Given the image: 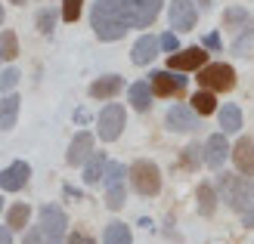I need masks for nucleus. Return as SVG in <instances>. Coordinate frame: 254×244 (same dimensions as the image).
I'll return each instance as SVG.
<instances>
[{"mask_svg": "<svg viewBox=\"0 0 254 244\" xmlns=\"http://www.w3.org/2000/svg\"><path fill=\"white\" fill-rule=\"evenodd\" d=\"M90 25L99 41H121L130 28V16H127L124 0H96L90 12Z\"/></svg>", "mask_w": 254, "mask_h": 244, "instance_id": "1", "label": "nucleus"}, {"mask_svg": "<svg viewBox=\"0 0 254 244\" xmlns=\"http://www.w3.org/2000/svg\"><path fill=\"white\" fill-rule=\"evenodd\" d=\"M217 192H220V201L236 213L248 210L254 204V179L245 176V173H220L217 176Z\"/></svg>", "mask_w": 254, "mask_h": 244, "instance_id": "2", "label": "nucleus"}, {"mask_svg": "<svg viewBox=\"0 0 254 244\" xmlns=\"http://www.w3.org/2000/svg\"><path fill=\"white\" fill-rule=\"evenodd\" d=\"M198 84L201 90H211V93H230L236 87V71L223 62H214V65H201L198 68Z\"/></svg>", "mask_w": 254, "mask_h": 244, "instance_id": "3", "label": "nucleus"}, {"mask_svg": "<svg viewBox=\"0 0 254 244\" xmlns=\"http://www.w3.org/2000/svg\"><path fill=\"white\" fill-rule=\"evenodd\" d=\"M130 186L143 198H155L158 192H161V170L152 161H136L130 167Z\"/></svg>", "mask_w": 254, "mask_h": 244, "instance_id": "4", "label": "nucleus"}, {"mask_svg": "<svg viewBox=\"0 0 254 244\" xmlns=\"http://www.w3.org/2000/svg\"><path fill=\"white\" fill-rule=\"evenodd\" d=\"M41 232H44V244H65V232H68V216L56 204H47L41 210Z\"/></svg>", "mask_w": 254, "mask_h": 244, "instance_id": "5", "label": "nucleus"}, {"mask_svg": "<svg viewBox=\"0 0 254 244\" xmlns=\"http://www.w3.org/2000/svg\"><path fill=\"white\" fill-rule=\"evenodd\" d=\"M103 179H106V207L109 210H121L124 207V198H127V189H124L127 167L124 164H106Z\"/></svg>", "mask_w": 254, "mask_h": 244, "instance_id": "6", "label": "nucleus"}, {"mask_svg": "<svg viewBox=\"0 0 254 244\" xmlns=\"http://www.w3.org/2000/svg\"><path fill=\"white\" fill-rule=\"evenodd\" d=\"M124 118H127L124 105H115V102H109V105L99 111V118H96L99 139H103V143H112V139H118L121 130H124Z\"/></svg>", "mask_w": 254, "mask_h": 244, "instance_id": "7", "label": "nucleus"}, {"mask_svg": "<svg viewBox=\"0 0 254 244\" xmlns=\"http://www.w3.org/2000/svg\"><path fill=\"white\" fill-rule=\"evenodd\" d=\"M127 3V16H130V28H149L158 19L164 0H124Z\"/></svg>", "mask_w": 254, "mask_h": 244, "instance_id": "8", "label": "nucleus"}, {"mask_svg": "<svg viewBox=\"0 0 254 244\" xmlns=\"http://www.w3.org/2000/svg\"><path fill=\"white\" fill-rule=\"evenodd\" d=\"M149 87H152V93L155 96H180L183 90H186V78L180 71H155L152 74V81H149Z\"/></svg>", "mask_w": 254, "mask_h": 244, "instance_id": "9", "label": "nucleus"}, {"mask_svg": "<svg viewBox=\"0 0 254 244\" xmlns=\"http://www.w3.org/2000/svg\"><path fill=\"white\" fill-rule=\"evenodd\" d=\"M168 65H171V71H195L201 65H208V53H205V47H186L171 56Z\"/></svg>", "mask_w": 254, "mask_h": 244, "instance_id": "10", "label": "nucleus"}, {"mask_svg": "<svg viewBox=\"0 0 254 244\" xmlns=\"http://www.w3.org/2000/svg\"><path fill=\"white\" fill-rule=\"evenodd\" d=\"M198 22V12L192 0H174L171 3V28L174 31H192Z\"/></svg>", "mask_w": 254, "mask_h": 244, "instance_id": "11", "label": "nucleus"}, {"mask_svg": "<svg viewBox=\"0 0 254 244\" xmlns=\"http://www.w3.org/2000/svg\"><path fill=\"white\" fill-rule=\"evenodd\" d=\"M28 176H31V167L25 161H16L9 164L3 173H0V189L3 192H22L25 186H28Z\"/></svg>", "mask_w": 254, "mask_h": 244, "instance_id": "12", "label": "nucleus"}, {"mask_svg": "<svg viewBox=\"0 0 254 244\" xmlns=\"http://www.w3.org/2000/svg\"><path fill=\"white\" fill-rule=\"evenodd\" d=\"M198 127V114L192 111V105H174L168 111V130L174 133H192Z\"/></svg>", "mask_w": 254, "mask_h": 244, "instance_id": "13", "label": "nucleus"}, {"mask_svg": "<svg viewBox=\"0 0 254 244\" xmlns=\"http://www.w3.org/2000/svg\"><path fill=\"white\" fill-rule=\"evenodd\" d=\"M233 161H236V167H239V173L254 176V139H251V136H242V139L233 146Z\"/></svg>", "mask_w": 254, "mask_h": 244, "instance_id": "14", "label": "nucleus"}, {"mask_svg": "<svg viewBox=\"0 0 254 244\" xmlns=\"http://www.w3.org/2000/svg\"><path fill=\"white\" fill-rule=\"evenodd\" d=\"M90 155H93V133L81 130L78 136L71 139V146H68V164L71 167H81Z\"/></svg>", "mask_w": 254, "mask_h": 244, "instance_id": "15", "label": "nucleus"}, {"mask_svg": "<svg viewBox=\"0 0 254 244\" xmlns=\"http://www.w3.org/2000/svg\"><path fill=\"white\" fill-rule=\"evenodd\" d=\"M226 155H230V146H226V136L223 133H214L208 143H205V164L214 167V170H220Z\"/></svg>", "mask_w": 254, "mask_h": 244, "instance_id": "16", "label": "nucleus"}, {"mask_svg": "<svg viewBox=\"0 0 254 244\" xmlns=\"http://www.w3.org/2000/svg\"><path fill=\"white\" fill-rule=\"evenodd\" d=\"M158 41H155V37H152V34H143V37H139V41L133 44V62H136V65H149V62H155V56H158Z\"/></svg>", "mask_w": 254, "mask_h": 244, "instance_id": "17", "label": "nucleus"}, {"mask_svg": "<svg viewBox=\"0 0 254 244\" xmlns=\"http://www.w3.org/2000/svg\"><path fill=\"white\" fill-rule=\"evenodd\" d=\"M19 105H22V99L16 93H6L3 99H0V130H12V127H16Z\"/></svg>", "mask_w": 254, "mask_h": 244, "instance_id": "18", "label": "nucleus"}, {"mask_svg": "<svg viewBox=\"0 0 254 244\" xmlns=\"http://www.w3.org/2000/svg\"><path fill=\"white\" fill-rule=\"evenodd\" d=\"M127 99H130L133 111H149V108H152V87H149V81L130 84V90H127Z\"/></svg>", "mask_w": 254, "mask_h": 244, "instance_id": "19", "label": "nucleus"}, {"mask_svg": "<svg viewBox=\"0 0 254 244\" xmlns=\"http://www.w3.org/2000/svg\"><path fill=\"white\" fill-rule=\"evenodd\" d=\"M121 87H124V81L118 78V74H106V78H99V81L90 84V96L93 99H112Z\"/></svg>", "mask_w": 254, "mask_h": 244, "instance_id": "20", "label": "nucleus"}, {"mask_svg": "<svg viewBox=\"0 0 254 244\" xmlns=\"http://www.w3.org/2000/svg\"><path fill=\"white\" fill-rule=\"evenodd\" d=\"M106 164H109V161H106V155H103V151H93V155L84 161V183H87V186H96L99 179H103Z\"/></svg>", "mask_w": 254, "mask_h": 244, "instance_id": "21", "label": "nucleus"}, {"mask_svg": "<svg viewBox=\"0 0 254 244\" xmlns=\"http://www.w3.org/2000/svg\"><path fill=\"white\" fill-rule=\"evenodd\" d=\"M217 114H220V130L223 133L242 130V111H239L236 105H223V108H217Z\"/></svg>", "mask_w": 254, "mask_h": 244, "instance_id": "22", "label": "nucleus"}, {"mask_svg": "<svg viewBox=\"0 0 254 244\" xmlns=\"http://www.w3.org/2000/svg\"><path fill=\"white\" fill-rule=\"evenodd\" d=\"M195 198H198V210L205 213V216H211L214 210H217V192H214V186H208V183H201L198 189H195Z\"/></svg>", "mask_w": 254, "mask_h": 244, "instance_id": "23", "label": "nucleus"}, {"mask_svg": "<svg viewBox=\"0 0 254 244\" xmlns=\"http://www.w3.org/2000/svg\"><path fill=\"white\" fill-rule=\"evenodd\" d=\"M103 244H133L130 226H127V223H109L106 235H103Z\"/></svg>", "mask_w": 254, "mask_h": 244, "instance_id": "24", "label": "nucleus"}, {"mask_svg": "<svg viewBox=\"0 0 254 244\" xmlns=\"http://www.w3.org/2000/svg\"><path fill=\"white\" fill-rule=\"evenodd\" d=\"M189 102H192V111H195V114H205V118L217 111V99H214L211 90H198V93L189 99Z\"/></svg>", "mask_w": 254, "mask_h": 244, "instance_id": "25", "label": "nucleus"}, {"mask_svg": "<svg viewBox=\"0 0 254 244\" xmlns=\"http://www.w3.org/2000/svg\"><path fill=\"white\" fill-rule=\"evenodd\" d=\"M28 216H31L28 204H12V207L6 210V226L9 229H25L28 226Z\"/></svg>", "mask_w": 254, "mask_h": 244, "instance_id": "26", "label": "nucleus"}, {"mask_svg": "<svg viewBox=\"0 0 254 244\" xmlns=\"http://www.w3.org/2000/svg\"><path fill=\"white\" fill-rule=\"evenodd\" d=\"M19 56V37L16 31H3L0 34V59H16Z\"/></svg>", "mask_w": 254, "mask_h": 244, "instance_id": "27", "label": "nucleus"}, {"mask_svg": "<svg viewBox=\"0 0 254 244\" xmlns=\"http://www.w3.org/2000/svg\"><path fill=\"white\" fill-rule=\"evenodd\" d=\"M180 164H183V167H189V170H195L198 164H205V146H198V143L186 146V151H183Z\"/></svg>", "mask_w": 254, "mask_h": 244, "instance_id": "28", "label": "nucleus"}, {"mask_svg": "<svg viewBox=\"0 0 254 244\" xmlns=\"http://www.w3.org/2000/svg\"><path fill=\"white\" fill-rule=\"evenodd\" d=\"M248 22H251V16H248V9H242V6H233V9L223 12V25H226V28H242V25H248Z\"/></svg>", "mask_w": 254, "mask_h": 244, "instance_id": "29", "label": "nucleus"}, {"mask_svg": "<svg viewBox=\"0 0 254 244\" xmlns=\"http://www.w3.org/2000/svg\"><path fill=\"white\" fill-rule=\"evenodd\" d=\"M251 49H254V28H248L245 37H239V41L233 44V53L236 56H251Z\"/></svg>", "mask_w": 254, "mask_h": 244, "instance_id": "30", "label": "nucleus"}, {"mask_svg": "<svg viewBox=\"0 0 254 244\" xmlns=\"http://www.w3.org/2000/svg\"><path fill=\"white\" fill-rule=\"evenodd\" d=\"M81 3H84V0H65V3H62V19L74 22V19L81 16Z\"/></svg>", "mask_w": 254, "mask_h": 244, "instance_id": "31", "label": "nucleus"}, {"mask_svg": "<svg viewBox=\"0 0 254 244\" xmlns=\"http://www.w3.org/2000/svg\"><path fill=\"white\" fill-rule=\"evenodd\" d=\"M37 25H41L44 34H50V31H53V25H56V12L53 9H44L41 16H37Z\"/></svg>", "mask_w": 254, "mask_h": 244, "instance_id": "32", "label": "nucleus"}, {"mask_svg": "<svg viewBox=\"0 0 254 244\" xmlns=\"http://www.w3.org/2000/svg\"><path fill=\"white\" fill-rule=\"evenodd\" d=\"M16 84H19V71L16 68H6L3 74H0V90H3V93H6V90H12Z\"/></svg>", "mask_w": 254, "mask_h": 244, "instance_id": "33", "label": "nucleus"}, {"mask_svg": "<svg viewBox=\"0 0 254 244\" xmlns=\"http://www.w3.org/2000/svg\"><path fill=\"white\" fill-rule=\"evenodd\" d=\"M158 47H161V49H168V53H177V34H174V31L161 34V37H158Z\"/></svg>", "mask_w": 254, "mask_h": 244, "instance_id": "34", "label": "nucleus"}, {"mask_svg": "<svg viewBox=\"0 0 254 244\" xmlns=\"http://www.w3.org/2000/svg\"><path fill=\"white\" fill-rule=\"evenodd\" d=\"M25 244H44V232H41V226H34V229H28L25 232V238H22Z\"/></svg>", "mask_w": 254, "mask_h": 244, "instance_id": "35", "label": "nucleus"}, {"mask_svg": "<svg viewBox=\"0 0 254 244\" xmlns=\"http://www.w3.org/2000/svg\"><path fill=\"white\" fill-rule=\"evenodd\" d=\"M201 47H205V49H211V53H217V49H220V34H208Z\"/></svg>", "mask_w": 254, "mask_h": 244, "instance_id": "36", "label": "nucleus"}, {"mask_svg": "<svg viewBox=\"0 0 254 244\" xmlns=\"http://www.w3.org/2000/svg\"><path fill=\"white\" fill-rule=\"evenodd\" d=\"M65 244H96V241H93L90 235H81V232H78V235H71Z\"/></svg>", "mask_w": 254, "mask_h": 244, "instance_id": "37", "label": "nucleus"}, {"mask_svg": "<svg viewBox=\"0 0 254 244\" xmlns=\"http://www.w3.org/2000/svg\"><path fill=\"white\" fill-rule=\"evenodd\" d=\"M242 223H245L248 229H254V204H251L248 210H242Z\"/></svg>", "mask_w": 254, "mask_h": 244, "instance_id": "38", "label": "nucleus"}, {"mask_svg": "<svg viewBox=\"0 0 254 244\" xmlns=\"http://www.w3.org/2000/svg\"><path fill=\"white\" fill-rule=\"evenodd\" d=\"M0 244H12V229L9 226H0Z\"/></svg>", "mask_w": 254, "mask_h": 244, "instance_id": "39", "label": "nucleus"}, {"mask_svg": "<svg viewBox=\"0 0 254 244\" xmlns=\"http://www.w3.org/2000/svg\"><path fill=\"white\" fill-rule=\"evenodd\" d=\"M192 3H195L198 9H208V6H211V0H192Z\"/></svg>", "mask_w": 254, "mask_h": 244, "instance_id": "40", "label": "nucleus"}, {"mask_svg": "<svg viewBox=\"0 0 254 244\" xmlns=\"http://www.w3.org/2000/svg\"><path fill=\"white\" fill-rule=\"evenodd\" d=\"M9 3H16V6H22V3H25V0H9Z\"/></svg>", "mask_w": 254, "mask_h": 244, "instance_id": "41", "label": "nucleus"}, {"mask_svg": "<svg viewBox=\"0 0 254 244\" xmlns=\"http://www.w3.org/2000/svg\"><path fill=\"white\" fill-rule=\"evenodd\" d=\"M0 25H3V6H0Z\"/></svg>", "mask_w": 254, "mask_h": 244, "instance_id": "42", "label": "nucleus"}, {"mask_svg": "<svg viewBox=\"0 0 254 244\" xmlns=\"http://www.w3.org/2000/svg\"><path fill=\"white\" fill-rule=\"evenodd\" d=\"M0 210H3V201H0Z\"/></svg>", "mask_w": 254, "mask_h": 244, "instance_id": "43", "label": "nucleus"}]
</instances>
